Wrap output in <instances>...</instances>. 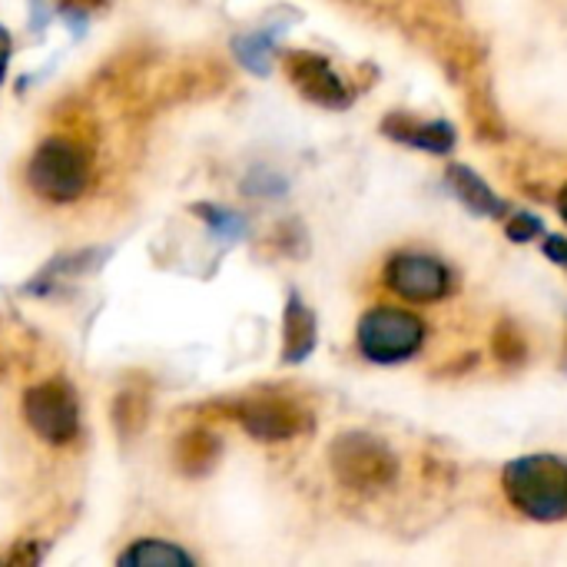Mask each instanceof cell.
<instances>
[{
  "mask_svg": "<svg viewBox=\"0 0 567 567\" xmlns=\"http://www.w3.org/2000/svg\"><path fill=\"white\" fill-rule=\"evenodd\" d=\"M0 561H3V565H37V561H40V551H33L27 542H20V545H17L13 551H7Z\"/></svg>",
  "mask_w": 567,
  "mask_h": 567,
  "instance_id": "obj_20",
  "label": "cell"
},
{
  "mask_svg": "<svg viewBox=\"0 0 567 567\" xmlns=\"http://www.w3.org/2000/svg\"><path fill=\"white\" fill-rule=\"evenodd\" d=\"M449 183L455 186L458 199H462L475 216H492V219L505 216V203L498 199V193H495L475 169H468V166H452V169H449Z\"/></svg>",
  "mask_w": 567,
  "mask_h": 567,
  "instance_id": "obj_12",
  "label": "cell"
},
{
  "mask_svg": "<svg viewBox=\"0 0 567 567\" xmlns=\"http://www.w3.org/2000/svg\"><path fill=\"white\" fill-rule=\"evenodd\" d=\"M56 7H60V13H66V17H90V13H100V10H106L110 7V0H56Z\"/></svg>",
  "mask_w": 567,
  "mask_h": 567,
  "instance_id": "obj_19",
  "label": "cell"
},
{
  "mask_svg": "<svg viewBox=\"0 0 567 567\" xmlns=\"http://www.w3.org/2000/svg\"><path fill=\"white\" fill-rule=\"evenodd\" d=\"M385 286L405 302H439L452 289L449 269L425 252H395L385 262Z\"/></svg>",
  "mask_w": 567,
  "mask_h": 567,
  "instance_id": "obj_7",
  "label": "cell"
},
{
  "mask_svg": "<svg viewBox=\"0 0 567 567\" xmlns=\"http://www.w3.org/2000/svg\"><path fill=\"white\" fill-rule=\"evenodd\" d=\"M123 567H189L196 565V558L173 545V542H163V538H140L133 542L120 558H116Z\"/></svg>",
  "mask_w": 567,
  "mask_h": 567,
  "instance_id": "obj_13",
  "label": "cell"
},
{
  "mask_svg": "<svg viewBox=\"0 0 567 567\" xmlns=\"http://www.w3.org/2000/svg\"><path fill=\"white\" fill-rule=\"evenodd\" d=\"M286 76L289 83L312 103L329 110H346L352 103V90L342 83V76L332 70V63L312 50H292L286 53Z\"/></svg>",
  "mask_w": 567,
  "mask_h": 567,
  "instance_id": "obj_8",
  "label": "cell"
},
{
  "mask_svg": "<svg viewBox=\"0 0 567 567\" xmlns=\"http://www.w3.org/2000/svg\"><path fill=\"white\" fill-rule=\"evenodd\" d=\"M316 342H319L316 312L299 296H289L286 316H282V362H289V365L306 362L312 355Z\"/></svg>",
  "mask_w": 567,
  "mask_h": 567,
  "instance_id": "obj_11",
  "label": "cell"
},
{
  "mask_svg": "<svg viewBox=\"0 0 567 567\" xmlns=\"http://www.w3.org/2000/svg\"><path fill=\"white\" fill-rule=\"evenodd\" d=\"M492 349H495V355H498L502 362H525V352H528L522 332H518L512 322H502V326L495 329Z\"/></svg>",
  "mask_w": 567,
  "mask_h": 567,
  "instance_id": "obj_17",
  "label": "cell"
},
{
  "mask_svg": "<svg viewBox=\"0 0 567 567\" xmlns=\"http://www.w3.org/2000/svg\"><path fill=\"white\" fill-rule=\"evenodd\" d=\"M110 415H113V425H116V432H120L123 439L140 435V432L146 429V422H150V399H146V392H140V389H123V392L113 399Z\"/></svg>",
  "mask_w": 567,
  "mask_h": 567,
  "instance_id": "obj_14",
  "label": "cell"
},
{
  "mask_svg": "<svg viewBox=\"0 0 567 567\" xmlns=\"http://www.w3.org/2000/svg\"><path fill=\"white\" fill-rule=\"evenodd\" d=\"M236 56L246 70L252 73H266L269 70V60H272V37L269 33H246V37H236Z\"/></svg>",
  "mask_w": 567,
  "mask_h": 567,
  "instance_id": "obj_15",
  "label": "cell"
},
{
  "mask_svg": "<svg viewBox=\"0 0 567 567\" xmlns=\"http://www.w3.org/2000/svg\"><path fill=\"white\" fill-rule=\"evenodd\" d=\"M7 63H10V33L0 27V83L7 76Z\"/></svg>",
  "mask_w": 567,
  "mask_h": 567,
  "instance_id": "obj_22",
  "label": "cell"
},
{
  "mask_svg": "<svg viewBox=\"0 0 567 567\" xmlns=\"http://www.w3.org/2000/svg\"><path fill=\"white\" fill-rule=\"evenodd\" d=\"M193 213L203 216L209 223V229L226 236V239H243L246 236V223L233 209H223V206H213V203H199V206H193Z\"/></svg>",
  "mask_w": 567,
  "mask_h": 567,
  "instance_id": "obj_16",
  "label": "cell"
},
{
  "mask_svg": "<svg viewBox=\"0 0 567 567\" xmlns=\"http://www.w3.org/2000/svg\"><path fill=\"white\" fill-rule=\"evenodd\" d=\"M90 176H93L90 150L80 146V140H73V136L43 140L27 163L30 189L40 199L56 203V206L76 203L90 189Z\"/></svg>",
  "mask_w": 567,
  "mask_h": 567,
  "instance_id": "obj_2",
  "label": "cell"
},
{
  "mask_svg": "<svg viewBox=\"0 0 567 567\" xmlns=\"http://www.w3.org/2000/svg\"><path fill=\"white\" fill-rule=\"evenodd\" d=\"M542 219L538 216H532V213H518V216H512V223H508V239L512 243H532V239H538L542 236Z\"/></svg>",
  "mask_w": 567,
  "mask_h": 567,
  "instance_id": "obj_18",
  "label": "cell"
},
{
  "mask_svg": "<svg viewBox=\"0 0 567 567\" xmlns=\"http://www.w3.org/2000/svg\"><path fill=\"white\" fill-rule=\"evenodd\" d=\"M329 468L342 488L369 495L395 482L399 458L382 439L369 432H342L329 445Z\"/></svg>",
  "mask_w": 567,
  "mask_h": 567,
  "instance_id": "obj_3",
  "label": "cell"
},
{
  "mask_svg": "<svg viewBox=\"0 0 567 567\" xmlns=\"http://www.w3.org/2000/svg\"><path fill=\"white\" fill-rule=\"evenodd\" d=\"M382 133L402 146H415L425 153H452L455 150V126L445 120H415L409 113H389L382 120Z\"/></svg>",
  "mask_w": 567,
  "mask_h": 567,
  "instance_id": "obj_9",
  "label": "cell"
},
{
  "mask_svg": "<svg viewBox=\"0 0 567 567\" xmlns=\"http://www.w3.org/2000/svg\"><path fill=\"white\" fill-rule=\"evenodd\" d=\"M355 342H359V352L369 362L395 365V362L412 359L422 349V342H425V322L419 316H412L409 309L379 306V309H369L359 319Z\"/></svg>",
  "mask_w": 567,
  "mask_h": 567,
  "instance_id": "obj_4",
  "label": "cell"
},
{
  "mask_svg": "<svg viewBox=\"0 0 567 567\" xmlns=\"http://www.w3.org/2000/svg\"><path fill=\"white\" fill-rule=\"evenodd\" d=\"M223 455V439L213 429H189L173 445V465L186 478H206Z\"/></svg>",
  "mask_w": 567,
  "mask_h": 567,
  "instance_id": "obj_10",
  "label": "cell"
},
{
  "mask_svg": "<svg viewBox=\"0 0 567 567\" xmlns=\"http://www.w3.org/2000/svg\"><path fill=\"white\" fill-rule=\"evenodd\" d=\"M20 412L27 429L47 445L60 449L76 442L80 435V399L66 379L33 382L20 399Z\"/></svg>",
  "mask_w": 567,
  "mask_h": 567,
  "instance_id": "obj_5",
  "label": "cell"
},
{
  "mask_svg": "<svg viewBox=\"0 0 567 567\" xmlns=\"http://www.w3.org/2000/svg\"><path fill=\"white\" fill-rule=\"evenodd\" d=\"M502 488L515 512L532 522H565L567 518V458L558 455H525L505 465Z\"/></svg>",
  "mask_w": 567,
  "mask_h": 567,
  "instance_id": "obj_1",
  "label": "cell"
},
{
  "mask_svg": "<svg viewBox=\"0 0 567 567\" xmlns=\"http://www.w3.org/2000/svg\"><path fill=\"white\" fill-rule=\"evenodd\" d=\"M558 206H561V216H565V223H567V186L561 189V196H558Z\"/></svg>",
  "mask_w": 567,
  "mask_h": 567,
  "instance_id": "obj_23",
  "label": "cell"
},
{
  "mask_svg": "<svg viewBox=\"0 0 567 567\" xmlns=\"http://www.w3.org/2000/svg\"><path fill=\"white\" fill-rule=\"evenodd\" d=\"M229 415L243 425V432L256 442H289V439H299L312 429V415L302 402L289 399V395H276V392H266V395H246L239 399Z\"/></svg>",
  "mask_w": 567,
  "mask_h": 567,
  "instance_id": "obj_6",
  "label": "cell"
},
{
  "mask_svg": "<svg viewBox=\"0 0 567 567\" xmlns=\"http://www.w3.org/2000/svg\"><path fill=\"white\" fill-rule=\"evenodd\" d=\"M542 249H545V256H548L551 262H558V266H565L567 269V239L565 236H548Z\"/></svg>",
  "mask_w": 567,
  "mask_h": 567,
  "instance_id": "obj_21",
  "label": "cell"
}]
</instances>
